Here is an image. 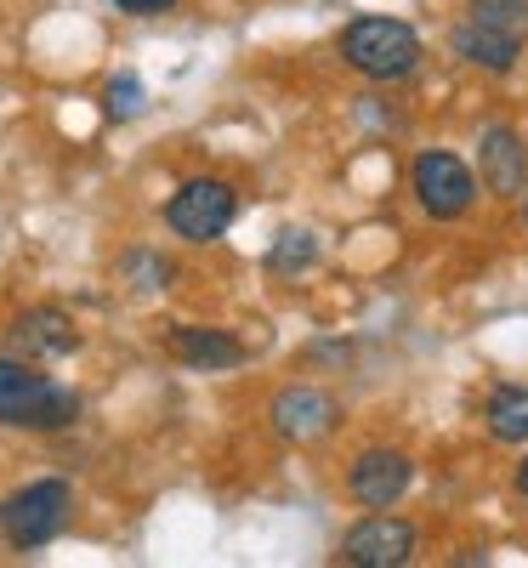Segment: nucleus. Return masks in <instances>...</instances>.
I'll use <instances>...</instances> for the list:
<instances>
[{
	"label": "nucleus",
	"instance_id": "nucleus-1",
	"mask_svg": "<svg viewBox=\"0 0 528 568\" xmlns=\"http://www.w3.org/2000/svg\"><path fill=\"white\" fill-rule=\"evenodd\" d=\"M80 398L58 387L52 375H40L18 358H0V426H23V433H58L74 426Z\"/></svg>",
	"mask_w": 528,
	"mask_h": 568
},
{
	"label": "nucleus",
	"instance_id": "nucleus-2",
	"mask_svg": "<svg viewBox=\"0 0 528 568\" xmlns=\"http://www.w3.org/2000/svg\"><path fill=\"white\" fill-rule=\"evenodd\" d=\"M522 34H528V0H477L471 18L455 23V52L489 74H506L517 69Z\"/></svg>",
	"mask_w": 528,
	"mask_h": 568
},
{
	"label": "nucleus",
	"instance_id": "nucleus-3",
	"mask_svg": "<svg viewBox=\"0 0 528 568\" xmlns=\"http://www.w3.org/2000/svg\"><path fill=\"white\" fill-rule=\"evenodd\" d=\"M342 58L369 80H409L420 69V34L404 18H358L342 29Z\"/></svg>",
	"mask_w": 528,
	"mask_h": 568
},
{
	"label": "nucleus",
	"instance_id": "nucleus-4",
	"mask_svg": "<svg viewBox=\"0 0 528 568\" xmlns=\"http://www.w3.org/2000/svg\"><path fill=\"white\" fill-rule=\"evenodd\" d=\"M69 484L63 478H40V484H23L7 506H0V535H7L18 551H40L45 540H58L63 524H69Z\"/></svg>",
	"mask_w": 528,
	"mask_h": 568
},
{
	"label": "nucleus",
	"instance_id": "nucleus-5",
	"mask_svg": "<svg viewBox=\"0 0 528 568\" xmlns=\"http://www.w3.org/2000/svg\"><path fill=\"white\" fill-rule=\"evenodd\" d=\"M233 216H238V194H233L227 182H216V176L182 182L176 194H171V205H165V227L176 233V240H187V245L222 240V233L233 227Z\"/></svg>",
	"mask_w": 528,
	"mask_h": 568
},
{
	"label": "nucleus",
	"instance_id": "nucleus-6",
	"mask_svg": "<svg viewBox=\"0 0 528 568\" xmlns=\"http://www.w3.org/2000/svg\"><path fill=\"white\" fill-rule=\"evenodd\" d=\"M415 200L426 216H438V222H455L471 211L477 200V176L460 154H444V149H431L415 160Z\"/></svg>",
	"mask_w": 528,
	"mask_h": 568
},
{
	"label": "nucleus",
	"instance_id": "nucleus-7",
	"mask_svg": "<svg viewBox=\"0 0 528 568\" xmlns=\"http://www.w3.org/2000/svg\"><path fill=\"white\" fill-rule=\"evenodd\" d=\"M409 557H415V529L404 517H387V511L353 524L347 540H342V562H353V568H398Z\"/></svg>",
	"mask_w": 528,
	"mask_h": 568
},
{
	"label": "nucleus",
	"instance_id": "nucleus-8",
	"mask_svg": "<svg viewBox=\"0 0 528 568\" xmlns=\"http://www.w3.org/2000/svg\"><path fill=\"white\" fill-rule=\"evenodd\" d=\"M409 478H415V460H409L404 449H364V455L353 460L347 489H353V500H358V506L387 511V506H398V500H404Z\"/></svg>",
	"mask_w": 528,
	"mask_h": 568
},
{
	"label": "nucleus",
	"instance_id": "nucleus-9",
	"mask_svg": "<svg viewBox=\"0 0 528 568\" xmlns=\"http://www.w3.org/2000/svg\"><path fill=\"white\" fill-rule=\"evenodd\" d=\"M267 415H273V433H278V438L313 444V438H324L329 426L342 420V404H335L329 393H318V387H284Z\"/></svg>",
	"mask_w": 528,
	"mask_h": 568
},
{
	"label": "nucleus",
	"instance_id": "nucleus-10",
	"mask_svg": "<svg viewBox=\"0 0 528 568\" xmlns=\"http://www.w3.org/2000/svg\"><path fill=\"white\" fill-rule=\"evenodd\" d=\"M477 154H484V187H489V194L511 200V194H522V187H528V149L517 142V131H511V125L484 131Z\"/></svg>",
	"mask_w": 528,
	"mask_h": 568
},
{
	"label": "nucleus",
	"instance_id": "nucleus-11",
	"mask_svg": "<svg viewBox=\"0 0 528 568\" xmlns=\"http://www.w3.org/2000/svg\"><path fill=\"white\" fill-rule=\"evenodd\" d=\"M171 353L187 364V369H233L238 358H245V347H238L233 336H222V329H171Z\"/></svg>",
	"mask_w": 528,
	"mask_h": 568
},
{
	"label": "nucleus",
	"instance_id": "nucleus-12",
	"mask_svg": "<svg viewBox=\"0 0 528 568\" xmlns=\"http://www.w3.org/2000/svg\"><path fill=\"white\" fill-rule=\"evenodd\" d=\"M12 342H18L23 353H69L80 336H74L69 313H58V307H34V313H23V318L12 324Z\"/></svg>",
	"mask_w": 528,
	"mask_h": 568
},
{
	"label": "nucleus",
	"instance_id": "nucleus-13",
	"mask_svg": "<svg viewBox=\"0 0 528 568\" xmlns=\"http://www.w3.org/2000/svg\"><path fill=\"white\" fill-rule=\"evenodd\" d=\"M484 415L500 444H528V387H495Z\"/></svg>",
	"mask_w": 528,
	"mask_h": 568
},
{
	"label": "nucleus",
	"instance_id": "nucleus-14",
	"mask_svg": "<svg viewBox=\"0 0 528 568\" xmlns=\"http://www.w3.org/2000/svg\"><path fill=\"white\" fill-rule=\"evenodd\" d=\"M313 256V240H307V233H284V240H278V251H273V267H296V262H307Z\"/></svg>",
	"mask_w": 528,
	"mask_h": 568
},
{
	"label": "nucleus",
	"instance_id": "nucleus-15",
	"mask_svg": "<svg viewBox=\"0 0 528 568\" xmlns=\"http://www.w3.org/2000/svg\"><path fill=\"white\" fill-rule=\"evenodd\" d=\"M109 109L114 114H136V80H114L109 85Z\"/></svg>",
	"mask_w": 528,
	"mask_h": 568
},
{
	"label": "nucleus",
	"instance_id": "nucleus-16",
	"mask_svg": "<svg viewBox=\"0 0 528 568\" xmlns=\"http://www.w3.org/2000/svg\"><path fill=\"white\" fill-rule=\"evenodd\" d=\"M114 7H120L125 18H160V12L176 7V0H114Z\"/></svg>",
	"mask_w": 528,
	"mask_h": 568
},
{
	"label": "nucleus",
	"instance_id": "nucleus-17",
	"mask_svg": "<svg viewBox=\"0 0 528 568\" xmlns=\"http://www.w3.org/2000/svg\"><path fill=\"white\" fill-rule=\"evenodd\" d=\"M517 495H522V500H528V460H522V466H517Z\"/></svg>",
	"mask_w": 528,
	"mask_h": 568
},
{
	"label": "nucleus",
	"instance_id": "nucleus-18",
	"mask_svg": "<svg viewBox=\"0 0 528 568\" xmlns=\"http://www.w3.org/2000/svg\"><path fill=\"white\" fill-rule=\"evenodd\" d=\"M522 216H528V205H522Z\"/></svg>",
	"mask_w": 528,
	"mask_h": 568
}]
</instances>
